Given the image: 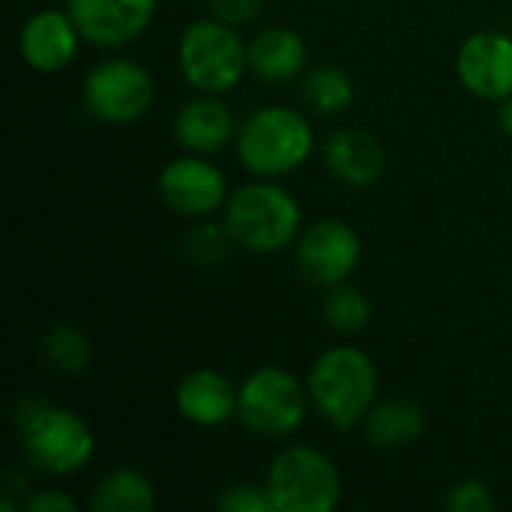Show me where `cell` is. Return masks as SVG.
<instances>
[{"instance_id": "24", "label": "cell", "mask_w": 512, "mask_h": 512, "mask_svg": "<svg viewBox=\"0 0 512 512\" xmlns=\"http://www.w3.org/2000/svg\"><path fill=\"white\" fill-rule=\"evenodd\" d=\"M216 510L273 512V501H270L267 486H258V483H237V486H228V489L216 498Z\"/></svg>"}, {"instance_id": "22", "label": "cell", "mask_w": 512, "mask_h": 512, "mask_svg": "<svg viewBox=\"0 0 512 512\" xmlns=\"http://www.w3.org/2000/svg\"><path fill=\"white\" fill-rule=\"evenodd\" d=\"M324 321L330 324V330H336L342 336L363 333L372 321V303L360 288L342 282V285L330 288V294L324 300Z\"/></svg>"}, {"instance_id": "8", "label": "cell", "mask_w": 512, "mask_h": 512, "mask_svg": "<svg viewBox=\"0 0 512 512\" xmlns=\"http://www.w3.org/2000/svg\"><path fill=\"white\" fill-rule=\"evenodd\" d=\"M156 99V84L150 69L129 57H108L96 63L81 84V102L99 123H135Z\"/></svg>"}, {"instance_id": "2", "label": "cell", "mask_w": 512, "mask_h": 512, "mask_svg": "<svg viewBox=\"0 0 512 512\" xmlns=\"http://www.w3.org/2000/svg\"><path fill=\"white\" fill-rule=\"evenodd\" d=\"M312 408L339 432L366 420L378 396V369L372 357L354 345L327 348L306 378Z\"/></svg>"}, {"instance_id": "19", "label": "cell", "mask_w": 512, "mask_h": 512, "mask_svg": "<svg viewBox=\"0 0 512 512\" xmlns=\"http://www.w3.org/2000/svg\"><path fill=\"white\" fill-rule=\"evenodd\" d=\"M156 489L150 477L135 468H114L108 471L90 495L93 512H153Z\"/></svg>"}, {"instance_id": "7", "label": "cell", "mask_w": 512, "mask_h": 512, "mask_svg": "<svg viewBox=\"0 0 512 512\" xmlns=\"http://www.w3.org/2000/svg\"><path fill=\"white\" fill-rule=\"evenodd\" d=\"M309 402V387H303L291 372L264 366L240 384L237 420L255 435L288 438L303 426Z\"/></svg>"}, {"instance_id": "26", "label": "cell", "mask_w": 512, "mask_h": 512, "mask_svg": "<svg viewBox=\"0 0 512 512\" xmlns=\"http://www.w3.org/2000/svg\"><path fill=\"white\" fill-rule=\"evenodd\" d=\"M267 0H207V9L213 18L225 21V24H246L252 18L261 15Z\"/></svg>"}, {"instance_id": "14", "label": "cell", "mask_w": 512, "mask_h": 512, "mask_svg": "<svg viewBox=\"0 0 512 512\" xmlns=\"http://www.w3.org/2000/svg\"><path fill=\"white\" fill-rule=\"evenodd\" d=\"M324 165L339 183L351 189H369L384 177L387 150L366 129H336L324 141Z\"/></svg>"}, {"instance_id": "23", "label": "cell", "mask_w": 512, "mask_h": 512, "mask_svg": "<svg viewBox=\"0 0 512 512\" xmlns=\"http://www.w3.org/2000/svg\"><path fill=\"white\" fill-rule=\"evenodd\" d=\"M186 255L198 264H219L234 246L225 222H201L186 234Z\"/></svg>"}, {"instance_id": "13", "label": "cell", "mask_w": 512, "mask_h": 512, "mask_svg": "<svg viewBox=\"0 0 512 512\" xmlns=\"http://www.w3.org/2000/svg\"><path fill=\"white\" fill-rule=\"evenodd\" d=\"M81 33L66 9L33 12L18 33V54L36 72H60L78 54Z\"/></svg>"}, {"instance_id": "1", "label": "cell", "mask_w": 512, "mask_h": 512, "mask_svg": "<svg viewBox=\"0 0 512 512\" xmlns=\"http://www.w3.org/2000/svg\"><path fill=\"white\" fill-rule=\"evenodd\" d=\"M222 222L234 246L255 255H276L288 249L303 225V210L294 192L261 177L228 195Z\"/></svg>"}, {"instance_id": "16", "label": "cell", "mask_w": 512, "mask_h": 512, "mask_svg": "<svg viewBox=\"0 0 512 512\" xmlns=\"http://www.w3.org/2000/svg\"><path fill=\"white\" fill-rule=\"evenodd\" d=\"M246 54H249V72L264 84H285L300 78L309 60L306 39L285 24L261 27L246 42Z\"/></svg>"}, {"instance_id": "25", "label": "cell", "mask_w": 512, "mask_h": 512, "mask_svg": "<svg viewBox=\"0 0 512 512\" xmlns=\"http://www.w3.org/2000/svg\"><path fill=\"white\" fill-rule=\"evenodd\" d=\"M447 512H495L498 501L492 495V489L480 480H462L456 483L447 498H444Z\"/></svg>"}, {"instance_id": "9", "label": "cell", "mask_w": 512, "mask_h": 512, "mask_svg": "<svg viewBox=\"0 0 512 512\" xmlns=\"http://www.w3.org/2000/svg\"><path fill=\"white\" fill-rule=\"evenodd\" d=\"M297 270L306 282L336 288L354 276L363 258V240L345 219H321L297 237Z\"/></svg>"}, {"instance_id": "15", "label": "cell", "mask_w": 512, "mask_h": 512, "mask_svg": "<svg viewBox=\"0 0 512 512\" xmlns=\"http://www.w3.org/2000/svg\"><path fill=\"white\" fill-rule=\"evenodd\" d=\"M174 402L180 417L192 426L219 429L237 417L240 387H234L231 378H225L216 369H195L177 384Z\"/></svg>"}, {"instance_id": "3", "label": "cell", "mask_w": 512, "mask_h": 512, "mask_svg": "<svg viewBox=\"0 0 512 512\" xmlns=\"http://www.w3.org/2000/svg\"><path fill=\"white\" fill-rule=\"evenodd\" d=\"M15 426L27 462L45 474H78L90 465L96 453L93 429L69 408L45 405L39 399H21L15 411Z\"/></svg>"}, {"instance_id": "17", "label": "cell", "mask_w": 512, "mask_h": 512, "mask_svg": "<svg viewBox=\"0 0 512 512\" xmlns=\"http://www.w3.org/2000/svg\"><path fill=\"white\" fill-rule=\"evenodd\" d=\"M237 129L240 126H237L231 108L213 93H201L198 99L186 102L174 117L177 144L186 153H201V156L222 150L228 141L237 138Z\"/></svg>"}, {"instance_id": "12", "label": "cell", "mask_w": 512, "mask_h": 512, "mask_svg": "<svg viewBox=\"0 0 512 512\" xmlns=\"http://www.w3.org/2000/svg\"><path fill=\"white\" fill-rule=\"evenodd\" d=\"M456 75L477 99L504 102L512 96V36L501 30L471 33L459 45Z\"/></svg>"}, {"instance_id": "4", "label": "cell", "mask_w": 512, "mask_h": 512, "mask_svg": "<svg viewBox=\"0 0 512 512\" xmlns=\"http://www.w3.org/2000/svg\"><path fill=\"white\" fill-rule=\"evenodd\" d=\"M237 159L255 177H285L297 171L315 147L309 120L288 105H264L237 129Z\"/></svg>"}, {"instance_id": "28", "label": "cell", "mask_w": 512, "mask_h": 512, "mask_svg": "<svg viewBox=\"0 0 512 512\" xmlns=\"http://www.w3.org/2000/svg\"><path fill=\"white\" fill-rule=\"evenodd\" d=\"M495 120H498V126H501L507 135H512V96H507L504 102H498Z\"/></svg>"}, {"instance_id": "11", "label": "cell", "mask_w": 512, "mask_h": 512, "mask_svg": "<svg viewBox=\"0 0 512 512\" xmlns=\"http://www.w3.org/2000/svg\"><path fill=\"white\" fill-rule=\"evenodd\" d=\"M159 0H66L84 42L96 48H123L153 21Z\"/></svg>"}, {"instance_id": "10", "label": "cell", "mask_w": 512, "mask_h": 512, "mask_svg": "<svg viewBox=\"0 0 512 512\" xmlns=\"http://www.w3.org/2000/svg\"><path fill=\"white\" fill-rule=\"evenodd\" d=\"M159 198L168 210L180 216H210L228 201L225 174L201 153H186L171 159L156 177Z\"/></svg>"}, {"instance_id": "6", "label": "cell", "mask_w": 512, "mask_h": 512, "mask_svg": "<svg viewBox=\"0 0 512 512\" xmlns=\"http://www.w3.org/2000/svg\"><path fill=\"white\" fill-rule=\"evenodd\" d=\"M273 512H330L342 501V474L315 447L294 444L276 453L264 480Z\"/></svg>"}, {"instance_id": "21", "label": "cell", "mask_w": 512, "mask_h": 512, "mask_svg": "<svg viewBox=\"0 0 512 512\" xmlns=\"http://www.w3.org/2000/svg\"><path fill=\"white\" fill-rule=\"evenodd\" d=\"M303 99L324 117H336L348 111V105L357 96L354 78L342 66H315L303 72Z\"/></svg>"}, {"instance_id": "18", "label": "cell", "mask_w": 512, "mask_h": 512, "mask_svg": "<svg viewBox=\"0 0 512 512\" xmlns=\"http://www.w3.org/2000/svg\"><path fill=\"white\" fill-rule=\"evenodd\" d=\"M363 429H366V441L372 447L399 450V447L420 441V435L426 432V417H423L420 405H414L408 399H384L369 408Z\"/></svg>"}, {"instance_id": "20", "label": "cell", "mask_w": 512, "mask_h": 512, "mask_svg": "<svg viewBox=\"0 0 512 512\" xmlns=\"http://www.w3.org/2000/svg\"><path fill=\"white\" fill-rule=\"evenodd\" d=\"M39 354L57 375H69V378L84 375L90 369V363H93L90 339L72 324H54L39 339Z\"/></svg>"}, {"instance_id": "5", "label": "cell", "mask_w": 512, "mask_h": 512, "mask_svg": "<svg viewBox=\"0 0 512 512\" xmlns=\"http://www.w3.org/2000/svg\"><path fill=\"white\" fill-rule=\"evenodd\" d=\"M177 66L189 87L198 93L222 96L234 90L249 72L246 42L234 24L219 18H198L186 24L177 42Z\"/></svg>"}, {"instance_id": "27", "label": "cell", "mask_w": 512, "mask_h": 512, "mask_svg": "<svg viewBox=\"0 0 512 512\" xmlns=\"http://www.w3.org/2000/svg\"><path fill=\"white\" fill-rule=\"evenodd\" d=\"M21 507H24L27 512H75L78 510L75 498H72V495H66V492H60V489H39V492L27 495Z\"/></svg>"}]
</instances>
